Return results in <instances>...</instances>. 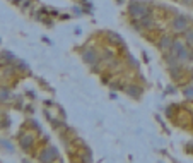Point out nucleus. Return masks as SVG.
I'll return each instance as SVG.
<instances>
[{
	"label": "nucleus",
	"mask_w": 193,
	"mask_h": 163,
	"mask_svg": "<svg viewBox=\"0 0 193 163\" xmlns=\"http://www.w3.org/2000/svg\"><path fill=\"white\" fill-rule=\"evenodd\" d=\"M173 46V40L169 36H164L161 40V48H171Z\"/></svg>",
	"instance_id": "obj_4"
},
{
	"label": "nucleus",
	"mask_w": 193,
	"mask_h": 163,
	"mask_svg": "<svg viewBox=\"0 0 193 163\" xmlns=\"http://www.w3.org/2000/svg\"><path fill=\"white\" fill-rule=\"evenodd\" d=\"M186 38H188V43L193 45V31H188V36H186Z\"/></svg>",
	"instance_id": "obj_8"
},
{
	"label": "nucleus",
	"mask_w": 193,
	"mask_h": 163,
	"mask_svg": "<svg viewBox=\"0 0 193 163\" xmlns=\"http://www.w3.org/2000/svg\"><path fill=\"white\" fill-rule=\"evenodd\" d=\"M192 60H193V53H192Z\"/></svg>",
	"instance_id": "obj_9"
},
{
	"label": "nucleus",
	"mask_w": 193,
	"mask_h": 163,
	"mask_svg": "<svg viewBox=\"0 0 193 163\" xmlns=\"http://www.w3.org/2000/svg\"><path fill=\"white\" fill-rule=\"evenodd\" d=\"M173 28H174V31H186L188 23H186L185 17H176V19L173 21Z\"/></svg>",
	"instance_id": "obj_3"
},
{
	"label": "nucleus",
	"mask_w": 193,
	"mask_h": 163,
	"mask_svg": "<svg viewBox=\"0 0 193 163\" xmlns=\"http://www.w3.org/2000/svg\"><path fill=\"white\" fill-rule=\"evenodd\" d=\"M171 48H173L174 57H178L180 60H185V59L188 57V52H186V48H185V45H183L181 41H174Z\"/></svg>",
	"instance_id": "obj_1"
},
{
	"label": "nucleus",
	"mask_w": 193,
	"mask_h": 163,
	"mask_svg": "<svg viewBox=\"0 0 193 163\" xmlns=\"http://www.w3.org/2000/svg\"><path fill=\"white\" fill-rule=\"evenodd\" d=\"M128 95H132V96H138V88H137V86L128 88Z\"/></svg>",
	"instance_id": "obj_6"
},
{
	"label": "nucleus",
	"mask_w": 193,
	"mask_h": 163,
	"mask_svg": "<svg viewBox=\"0 0 193 163\" xmlns=\"http://www.w3.org/2000/svg\"><path fill=\"white\" fill-rule=\"evenodd\" d=\"M185 95H186L188 98H193V86H190V88L185 89Z\"/></svg>",
	"instance_id": "obj_7"
},
{
	"label": "nucleus",
	"mask_w": 193,
	"mask_h": 163,
	"mask_svg": "<svg viewBox=\"0 0 193 163\" xmlns=\"http://www.w3.org/2000/svg\"><path fill=\"white\" fill-rule=\"evenodd\" d=\"M128 12L135 17V19H140V17L147 16V9H145L142 3H132L128 7Z\"/></svg>",
	"instance_id": "obj_2"
},
{
	"label": "nucleus",
	"mask_w": 193,
	"mask_h": 163,
	"mask_svg": "<svg viewBox=\"0 0 193 163\" xmlns=\"http://www.w3.org/2000/svg\"><path fill=\"white\" fill-rule=\"evenodd\" d=\"M84 59H86L87 62H94V60H96V52H92V50L84 52Z\"/></svg>",
	"instance_id": "obj_5"
}]
</instances>
